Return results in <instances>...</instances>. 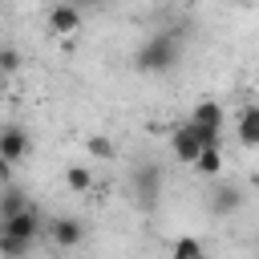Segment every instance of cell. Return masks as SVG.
<instances>
[{
	"mask_svg": "<svg viewBox=\"0 0 259 259\" xmlns=\"http://www.w3.org/2000/svg\"><path fill=\"white\" fill-rule=\"evenodd\" d=\"M178 61H182L178 32H150L134 49V73H142V77H166V73H174Z\"/></svg>",
	"mask_w": 259,
	"mask_h": 259,
	"instance_id": "1",
	"label": "cell"
},
{
	"mask_svg": "<svg viewBox=\"0 0 259 259\" xmlns=\"http://www.w3.org/2000/svg\"><path fill=\"white\" fill-rule=\"evenodd\" d=\"M162 186H166V170L158 166V162H138L134 170H130V194H134V202L142 206V210H154L158 206V198H162Z\"/></svg>",
	"mask_w": 259,
	"mask_h": 259,
	"instance_id": "2",
	"label": "cell"
},
{
	"mask_svg": "<svg viewBox=\"0 0 259 259\" xmlns=\"http://www.w3.org/2000/svg\"><path fill=\"white\" fill-rule=\"evenodd\" d=\"M186 121L194 125V134H198V142H202V146H219V130H223V121H227V117H223V105L206 97V101H198V105H194V113H190Z\"/></svg>",
	"mask_w": 259,
	"mask_h": 259,
	"instance_id": "3",
	"label": "cell"
},
{
	"mask_svg": "<svg viewBox=\"0 0 259 259\" xmlns=\"http://www.w3.org/2000/svg\"><path fill=\"white\" fill-rule=\"evenodd\" d=\"M170 150H174V158L178 162H198V154H202V142H198V134H194V125L190 121H182V125H174L170 130Z\"/></svg>",
	"mask_w": 259,
	"mask_h": 259,
	"instance_id": "4",
	"label": "cell"
},
{
	"mask_svg": "<svg viewBox=\"0 0 259 259\" xmlns=\"http://www.w3.org/2000/svg\"><path fill=\"white\" fill-rule=\"evenodd\" d=\"M49 235H53V243H57L61 251H73V247H81V239H85V223H81L77 214H61V219L49 223Z\"/></svg>",
	"mask_w": 259,
	"mask_h": 259,
	"instance_id": "5",
	"label": "cell"
},
{
	"mask_svg": "<svg viewBox=\"0 0 259 259\" xmlns=\"http://www.w3.org/2000/svg\"><path fill=\"white\" fill-rule=\"evenodd\" d=\"M77 28H81V8H77V4L61 0V4L49 8V32H57V36H73Z\"/></svg>",
	"mask_w": 259,
	"mask_h": 259,
	"instance_id": "6",
	"label": "cell"
},
{
	"mask_svg": "<svg viewBox=\"0 0 259 259\" xmlns=\"http://www.w3.org/2000/svg\"><path fill=\"white\" fill-rule=\"evenodd\" d=\"M8 235H16V239H24V243H36V235L45 231V219H40V210L36 206H28V210H20L16 219H8V223H0Z\"/></svg>",
	"mask_w": 259,
	"mask_h": 259,
	"instance_id": "7",
	"label": "cell"
},
{
	"mask_svg": "<svg viewBox=\"0 0 259 259\" xmlns=\"http://www.w3.org/2000/svg\"><path fill=\"white\" fill-rule=\"evenodd\" d=\"M28 150H32V142H28V134H24L20 125H0V158H4L8 166L20 162Z\"/></svg>",
	"mask_w": 259,
	"mask_h": 259,
	"instance_id": "8",
	"label": "cell"
},
{
	"mask_svg": "<svg viewBox=\"0 0 259 259\" xmlns=\"http://www.w3.org/2000/svg\"><path fill=\"white\" fill-rule=\"evenodd\" d=\"M239 206H243V190H239V186L227 182V186H214V190H210V214L223 219V214H235Z\"/></svg>",
	"mask_w": 259,
	"mask_h": 259,
	"instance_id": "9",
	"label": "cell"
},
{
	"mask_svg": "<svg viewBox=\"0 0 259 259\" xmlns=\"http://www.w3.org/2000/svg\"><path fill=\"white\" fill-rule=\"evenodd\" d=\"M235 134H239V142H243L247 150H255V146H259V105H243Z\"/></svg>",
	"mask_w": 259,
	"mask_h": 259,
	"instance_id": "10",
	"label": "cell"
},
{
	"mask_svg": "<svg viewBox=\"0 0 259 259\" xmlns=\"http://www.w3.org/2000/svg\"><path fill=\"white\" fill-rule=\"evenodd\" d=\"M32 202L24 198V190H16V186H4L0 190V223H8V219H16L20 210H28Z\"/></svg>",
	"mask_w": 259,
	"mask_h": 259,
	"instance_id": "11",
	"label": "cell"
},
{
	"mask_svg": "<svg viewBox=\"0 0 259 259\" xmlns=\"http://www.w3.org/2000/svg\"><path fill=\"white\" fill-rule=\"evenodd\" d=\"M28 251H32V243H24L0 227V259H28Z\"/></svg>",
	"mask_w": 259,
	"mask_h": 259,
	"instance_id": "12",
	"label": "cell"
},
{
	"mask_svg": "<svg viewBox=\"0 0 259 259\" xmlns=\"http://www.w3.org/2000/svg\"><path fill=\"white\" fill-rule=\"evenodd\" d=\"M194 170H198V174H206V178H214V174L223 170V154H219V146H202V154H198Z\"/></svg>",
	"mask_w": 259,
	"mask_h": 259,
	"instance_id": "13",
	"label": "cell"
},
{
	"mask_svg": "<svg viewBox=\"0 0 259 259\" xmlns=\"http://www.w3.org/2000/svg\"><path fill=\"white\" fill-rule=\"evenodd\" d=\"M65 186H69L73 194H85V190L93 186V174H89L85 166H69V170H65Z\"/></svg>",
	"mask_w": 259,
	"mask_h": 259,
	"instance_id": "14",
	"label": "cell"
},
{
	"mask_svg": "<svg viewBox=\"0 0 259 259\" xmlns=\"http://www.w3.org/2000/svg\"><path fill=\"white\" fill-rule=\"evenodd\" d=\"M198 255H206V251H202V243H198L194 235L174 239V259H198Z\"/></svg>",
	"mask_w": 259,
	"mask_h": 259,
	"instance_id": "15",
	"label": "cell"
},
{
	"mask_svg": "<svg viewBox=\"0 0 259 259\" xmlns=\"http://www.w3.org/2000/svg\"><path fill=\"white\" fill-rule=\"evenodd\" d=\"M85 146H89V154H93V158H101V162H109V158H113V142H109L105 134H93Z\"/></svg>",
	"mask_w": 259,
	"mask_h": 259,
	"instance_id": "16",
	"label": "cell"
},
{
	"mask_svg": "<svg viewBox=\"0 0 259 259\" xmlns=\"http://www.w3.org/2000/svg\"><path fill=\"white\" fill-rule=\"evenodd\" d=\"M24 61H20V49H12V45H0V73H16Z\"/></svg>",
	"mask_w": 259,
	"mask_h": 259,
	"instance_id": "17",
	"label": "cell"
},
{
	"mask_svg": "<svg viewBox=\"0 0 259 259\" xmlns=\"http://www.w3.org/2000/svg\"><path fill=\"white\" fill-rule=\"evenodd\" d=\"M8 170H12V166H8V162H4V158H0V190H4V186H8Z\"/></svg>",
	"mask_w": 259,
	"mask_h": 259,
	"instance_id": "18",
	"label": "cell"
},
{
	"mask_svg": "<svg viewBox=\"0 0 259 259\" xmlns=\"http://www.w3.org/2000/svg\"><path fill=\"white\" fill-rule=\"evenodd\" d=\"M69 4H77V8H85V4H105V0H69Z\"/></svg>",
	"mask_w": 259,
	"mask_h": 259,
	"instance_id": "19",
	"label": "cell"
},
{
	"mask_svg": "<svg viewBox=\"0 0 259 259\" xmlns=\"http://www.w3.org/2000/svg\"><path fill=\"white\" fill-rule=\"evenodd\" d=\"M231 4H255V0H231Z\"/></svg>",
	"mask_w": 259,
	"mask_h": 259,
	"instance_id": "20",
	"label": "cell"
},
{
	"mask_svg": "<svg viewBox=\"0 0 259 259\" xmlns=\"http://www.w3.org/2000/svg\"><path fill=\"white\" fill-rule=\"evenodd\" d=\"M198 259H206V255H198Z\"/></svg>",
	"mask_w": 259,
	"mask_h": 259,
	"instance_id": "21",
	"label": "cell"
}]
</instances>
